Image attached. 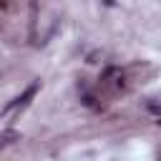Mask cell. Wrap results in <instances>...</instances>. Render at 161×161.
<instances>
[{"instance_id":"2","label":"cell","mask_w":161,"mask_h":161,"mask_svg":"<svg viewBox=\"0 0 161 161\" xmlns=\"http://www.w3.org/2000/svg\"><path fill=\"white\" fill-rule=\"evenodd\" d=\"M15 141H20V133H18L15 128H8V131H3V133H0V148L10 146V143H15Z\"/></svg>"},{"instance_id":"1","label":"cell","mask_w":161,"mask_h":161,"mask_svg":"<svg viewBox=\"0 0 161 161\" xmlns=\"http://www.w3.org/2000/svg\"><path fill=\"white\" fill-rule=\"evenodd\" d=\"M35 91H38V83H33V86H28L23 96H18L15 101H10V103L5 106V113H8V111H15V108H25V106H28V101H30V98L35 96Z\"/></svg>"},{"instance_id":"3","label":"cell","mask_w":161,"mask_h":161,"mask_svg":"<svg viewBox=\"0 0 161 161\" xmlns=\"http://www.w3.org/2000/svg\"><path fill=\"white\" fill-rule=\"evenodd\" d=\"M0 3H3V0H0Z\"/></svg>"}]
</instances>
